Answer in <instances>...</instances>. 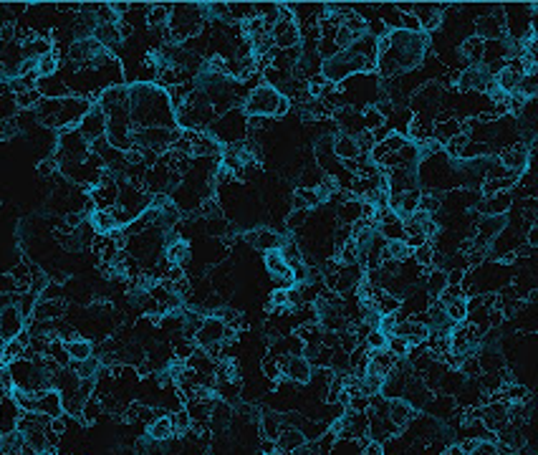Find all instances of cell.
<instances>
[{
	"instance_id": "6da1fadb",
	"label": "cell",
	"mask_w": 538,
	"mask_h": 455,
	"mask_svg": "<svg viewBox=\"0 0 538 455\" xmlns=\"http://www.w3.org/2000/svg\"><path fill=\"white\" fill-rule=\"evenodd\" d=\"M129 122L132 129H147V127H165L177 129L174 112L162 86L157 84H132L129 86Z\"/></svg>"
},
{
	"instance_id": "7a4b0ae2",
	"label": "cell",
	"mask_w": 538,
	"mask_h": 455,
	"mask_svg": "<svg viewBox=\"0 0 538 455\" xmlns=\"http://www.w3.org/2000/svg\"><path fill=\"white\" fill-rule=\"evenodd\" d=\"M207 132L213 134L218 139L220 145H235V142H243L248 137V117L240 109H227L223 112L218 119L213 122V127L207 129Z\"/></svg>"
},
{
	"instance_id": "3957f363",
	"label": "cell",
	"mask_w": 538,
	"mask_h": 455,
	"mask_svg": "<svg viewBox=\"0 0 538 455\" xmlns=\"http://www.w3.org/2000/svg\"><path fill=\"white\" fill-rule=\"evenodd\" d=\"M91 154V147L76 129H61L56 137V162L59 167L63 165H81L87 162V157Z\"/></svg>"
},
{
	"instance_id": "277c9868",
	"label": "cell",
	"mask_w": 538,
	"mask_h": 455,
	"mask_svg": "<svg viewBox=\"0 0 538 455\" xmlns=\"http://www.w3.org/2000/svg\"><path fill=\"white\" fill-rule=\"evenodd\" d=\"M281 96H283V94L276 92V89H273V86H268V84L255 86V89H253V92L246 96V101H243V114H246L248 119L276 117Z\"/></svg>"
},
{
	"instance_id": "5b68a950",
	"label": "cell",
	"mask_w": 538,
	"mask_h": 455,
	"mask_svg": "<svg viewBox=\"0 0 538 455\" xmlns=\"http://www.w3.org/2000/svg\"><path fill=\"white\" fill-rule=\"evenodd\" d=\"M460 92H491L493 89V71L485 64H475L468 66L465 71H460V76H455Z\"/></svg>"
},
{
	"instance_id": "8992f818",
	"label": "cell",
	"mask_w": 538,
	"mask_h": 455,
	"mask_svg": "<svg viewBox=\"0 0 538 455\" xmlns=\"http://www.w3.org/2000/svg\"><path fill=\"white\" fill-rule=\"evenodd\" d=\"M271 36L273 48L278 51H291V48H299L301 43V26L299 20H276L268 31Z\"/></svg>"
},
{
	"instance_id": "52a82bcc",
	"label": "cell",
	"mask_w": 538,
	"mask_h": 455,
	"mask_svg": "<svg viewBox=\"0 0 538 455\" xmlns=\"http://www.w3.org/2000/svg\"><path fill=\"white\" fill-rule=\"evenodd\" d=\"M76 132L87 139L89 147H91L94 142H99V139L107 137V114H104L99 106L94 104L91 109L84 114V119H81L79 124H76Z\"/></svg>"
},
{
	"instance_id": "ba28073f",
	"label": "cell",
	"mask_w": 538,
	"mask_h": 455,
	"mask_svg": "<svg viewBox=\"0 0 538 455\" xmlns=\"http://www.w3.org/2000/svg\"><path fill=\"white\" fill-rule=\"evenodd\" d=\"M531 152L528 147H523L521 142H516V145L511 147H505L503 152L498 154V162L500 167H503L505 172H511V175H523L525 170H528V165H531Z\"/></svg>"
},
{
	"instance_id": "9c48e42d",
	"label": "cell",
	"mask_w": 538,
	"mask_h": 455,
	"mask_svg": "<svg viewBox=\"0 0 538 455\" xmlns=\"http://www.w3.org/2000/svg\"><path fill=\"white\" fill-rule=\"evenodd\" d=\"M523 73H525L523 61L511 59V61H505V66L500 68L498 73H493V84H495V89H500V92L508 96V94L518 92V84H521V79H523Z\"/></svg>"
},
{
	"instance_id": "30bf717a",
	"label": "cell",
	"mask_w": 538,
	"mask_h": 455,
	"mask_svg": "<svg viewBox=\"0 0 538 455\" xmlns=\"http://www.w3.org/2000/svg\"><path fill=\"white\" fill-rule=\"evenodd\" d=\"M503 36H505L503 10H498V13H485L475 20V38H480L483 43H488V41H500Z\"/></svg>"
},
{
	"instance_id": "8fae6325",
	"label": "cell",
	"mask_w": 538,
	"mask_h": 455,
	"mask_svg": "<svg viewBox=\"0 0 538 455\" xmlns=\"http://www.w3.org/2000/svg\"><path fill=\"white\" fill-rule=\"evenodd\" d=\"M23 329H26V319L15 303H8L6 309H0V342H10Z\"/></svg>"
},
{
	"instance_id": "7c38bea8",
	"label": "cell",
	"mask_w": 538,
	"mask_h": 455,
	"mask_svg": "<svg viewBox=\"0 0 538 455\" xmlns=\"http://www.w3.org/2000/svg\"><path fill=\"white\" fill-rule=\"evenodd\" d=\"M392 337L405 339L410 347H422L427 342V337H430V329L422 322H417V319H399Z\"/></svg>"
},
{
	"instance_id": "4fadbf2b",
	"label": "cell",
	"mask_w": 538,
	"mask_h": 455,
	"mask_svg": "<svg viewBox=\"0 0 538 455\" xmlns=\"http://www.w3.org/2000/svg\"><path fill=\"white\" fill-rule=\"evenodd\" d=\"M283 375L296 384H308L313 377V364L308 362V356L304 354H291L286 356V364H283Z\"/></svg>"
},
{
	"instance_id": "5bb4252c",
	"label": "cell",
	"mask_w": 538,
	"mask_h": 455,
	"mask_svg": "<svg viewBox=\"0 0 538 455\" xmlns=\"http://www.w3.org/2000/svg\"><path fill=\"white\" fill-rule=\"evenodd\" d=\"M266 268L268 273L273 276V281L276 284H281L283 289H291L293 286V273H291V266L283 261V256H281V251L276 248V251H266Z\"/></svg>"
},
{
	"instance_id": "9a60e30c",
	"label": "cell",
	"mask_w": 538,
	"mask_h": 455,
	"mask_svg": "<svg viewBox=\"0 0 538 455\" xmlns=\"http://www.w3.org/2000/svg\"><path fill=\"white\" fill-rule=\"evenodd\" d=\"M387 420L392 422L397 430H405L410 422H412L414 417V407L407 400H402V397H397V400H387Z\"/></svg>"
},
{
	"instance_id": "2e32d148",
	"label": "cell",
	"mask_w": 538,
	"mask_h": 455,
	"mask_svg": "<svg viewBox=\"0 0 538 455\" xmlns=\"http://www.w3.org/2000/svg\"><path fill=\"white\" fill-rule=\"evenodd\" d=\"M442 8L445 6H435V3H414L412 15L419 23V31L427 34L432 28H438V23L442 20Z\"/></svg>"
},
{
	"instance_id": "e0dca14e",
	"label": "cell",
	"mask_w": 538,
	"mask_h": 455,
	"mask_svg": "<svg viewBox=\"0 0 538 455\" xmlns=\"http://www.w3.org/2000/svg\"><path fill=\"white\" fill-rule=\"evenodd\" d=\"M36 412L46 417H63V403H61V395L56 389H46V392H36Z\"/></svg>"
},
{
	"instance_id": "ac0fdd59",
	"label": "cell",
	"mask_w": 538,
	"mask_h": 455,
	"mask_svg": "<svg viewBox=\"0 0 538 455\" xmlns=\"http://www.w3.org/2000/svg\"><path fill=\"white\" fill-rule=\"evenodd\" d=\"M331 154L336 159H341V162H352V159L361 157L354 134H346V132H339L331 137Z\"/></svg>"
},
{
	"instance_id": "d6986e66",
	"label": "cell",
	"mask_w": 538,
	"mask_h": 455,
	"mask_svg": "<svg viewBox=\"0 0 538 455\" xmlns=\"http://www.w3.org/2000/svg\"><path fill=\"white\" fill-rule=\"evenodd\" d=\"M478 420L483 422L485 428L491 430H503L505 425H508V405H498V403H493L488 405V407L478 410Z\"/></svg>"
},
{
	"instance_id": "ffe728a7",
	"label": "cell",
	"mask_w": 538,
	"mask_h": 455,
	"mask_svg": "<svg viewBox=\"0 0 538 455\" xmlns=\"http://www.w3.org/2000/svg\"><path fill=\"white\" fill-rule=\"evenodd\" d=\"M306 435L301 428H293V425H283V430L276 438V450L278 453H296L301 445H306Z\"/></svg>"
},
{
	"instance_id": "44dd1931",
	"label": "cell",
	"mask_w": 538,
	"mask_h": 455,
	"mask_svg": "<svg viewBox=\"0 0 538 455\" xmlns=\"http://www.w3.org/2000/svg\"><path fill=\"white\" fill-rule=\"evenodd\" d=\"M505 225H508V215H483L478 223V243L485 245L491 243L493 238L500 236L505 231Z\"/></svg>"
},
{
	"instance_id": "7402d4cb",
	"label": "cell",
	"mask_w": 538,
	"mask_h": 455,
	"mask_svg": "<svg viewBox=\"0 0 538 455\" xmlns=\"http://www.w3.org/2000/svg\"><path fill=\"white\" fill-rule=\"evenodd\" d=\"M89 225H91L94 233H99V236H112L114 231H119V225H117V220H114L112 208H109V210H91L89 212Z\"/></svg>"
},
{
	"instance_id": "603a6c76",
	"label": "cell",
	"mask_w": 538,
	"mask_h": 455,
	"mask_svg": "<svg viewBox=\"0 0 538 455\" xmlns=\"http://www.w3.org/2000/svg\"><path fill=\"white\" fill-rule=\"evenodd\" d=\"M190 258H193V251H190L187 240H182V238H177L174 243H170V245L165 248V261H167L170 266L185 268V266L190 263Z\"/></svg>"
},
{
	"instance_id": "cb8c5ba5",
	"label": "cell",
	"mask_w": 538,
	"mask_h": 455,
	"mask_svg": "<svg viewBox=\"0 0 538 455\" xmlns=\"http://www.w3.org/2000/svg\"><path fill=\"white\" fill-rule=\"evenodd\" d=\"M63 311H66V306H63L61 298L59 301H38L31 322H59V319L63 317Z\"/></svg>"
},
{
	"instance_id": "d4e9b609",
	"label": "cell",
	"mask_w": 538,
	"mask_h": 455,
	"mask_svg": "<svg viewBox=\"0 0 538 455\" xmlns=\"http://www.w3.org/2000/svg\"><path fill=\"white\" fill-rule=\"evenodd\" d=\"M147 438H152L154 442H167L174 438V430H172V422L167 415H157L149 425H147Z\"/></svg>"
},
{
	"instance_id": "484cf974",
	"label": "cell",
	"mask_w": 538,
	"mask_h": 455,
	"mask_svg": "<svg viewBox=\"0 0 538 455\" xmlns=\"http://www.w3.org/2000/svg\"><path fill=\"white\" fill-rule=\"evenodd\" d=\"M440 96H442V86H440L438 81H430V84H425L417 94H414L412 109H417V114H419L422 109H425V106L438 104Z\"/></svg>"
},
{
	"instance_id": "4316f807",
	"label": "cell",
	"mask_w": 538,
	"mask_h": 455,
	"mask_svg": "<svg viewBox=\"0 0 538 455\" xmlns=\"http://www.w3.org/2000/svg\"><path fill=\"white\" fill-rule=\"evenodd\" d=\"M293 210H304V212H311L313 208H319V195H316V187H299V190L293 192Z\"/></svg>"
},
{
	"instance_id": "83f0119b",
	"label": "cell",
	"mask_w": 538,
	"mask_h": 455,
	"mask_svg": "<svg viewBox=\"0 0 538 455\" xmlns=\"http://www.w3.org/2000/svg\"><path fill=\"white\" fill-rule=\"evenodd\" d=\"M483 48L485 43L475 36H470L468 41H463V46H460V59L465 61L468 66H475V64H483Z\"/></svg>"
},
{
	"instance_id": "f1b7e54d",
	"label": "cell",
	"mask_w": 538,
	"mask_h": 455,
	"mask_svg": "<svg viewBox=\"0 0 538 455\" xmlns=\"http://www.w3.org/2000/svg\"><path fill=\"white\" fill-rule=\"evenodd\" d=\"M450 286V281H447V270L445 268H432L430 273H427L425 278V294L430 298H438L442 291Z\"/></svg>"
},
{
	"instance_id": "f546056e",
	"label": "cell",
	"mask_w": 538,
	"mask_h": 455,
	"mask_svg": "<svg viewBox=\"0 0 538 455\" xmlns=\"http://www.w3.org/2000/svg\"><path fill=\"white\" fill-rule=\"evenodd\" d=\"M66 347V354L71 362H84V359H89V356H94V344L89 342V339H71V342L63 344Z\"/></svg>"
},
{
	"instance_id": "4dcf8cb0",
	"label": "cell",
	"mask_w": 538,
	"mask_h": 455,
	"mask_svg": "<svg viewBox=\"0 0 538 455\" xmlns=\"http://www.w3.org/2000/svg\"><path fill=\"white\" fill-rule=\"evenodd\" d=\"M283 425H286L283 415H276V412H263V417H260V433H263L266 440L276 442V438H278V433L283 430Z\"/></svg>"
},
{
	"instance_id": "1f68e13d",
	"label": "cell",
	"mask_w": 538,
	"mask_h": 455,
	"mask_svg": "<svg viewBox=\"0 0 538 455\" xmlns=\"http://www.w3.org/2000/svg\"><path fill=\"white\" fill-rule=\"evenodd\" d=\"M36 73H38V79H51L59 73V53L51 51L46 56H40L36 59Z\"/></svg>"
},
{
	"instance_id": "d6a6232c",
	"label": "cell",
	"mask_w": 538,
	"mask_h": 455,
	"mask_svg": "<svg viewBox=\"0 0 538 455\" xmlns=\"http://www.w3.org/2000/svg\"><path fill=\"white\" fill-rule=\"evenodd\" d=\"M468 142H470V137L468 134H455V137H450L442 145V150H445V154L450 159H463V152H465V147H468Z\"/></svg>"
},
{
	"instance_id": "836d02e7",
	"label": "cell",
	"mask_w": 538,
	"mask_h": 455,
	"mask_svg": "<svg viewBox=\"0 0 538 455\" xmlns=\"http://www.w3.org/2000/svg\"><path fill=\"white\" fill-rule=\"evenodd\" d=\"M167 417H170V422H172L174 435H187V433H190V428H193V420H190V415H187L185 407L172 410V412H170Z\"/></svg>"
},
{
	"instance_id": "e575fe53",
	"label": "cell",
	"mask_w": 538,
	"mask_h": 455,
	"mask_svg": "<svg viewBox=\"0 0 538 455\" xmlns=\"http://www.w3.org/2000/svg\"><path fill=\"white\" fill-rule=\"evenodd\" d=\"M18 104H15V94L6 92L0 94V122H13L18 117Z\"/></svg>"
},
{
	"instance_id": "d590c367",
	"label": "cell",
	"mask_w": 538,
	"mask_h": 455,
	"mask_svg": "<svg viewBox=\"0 0 538 455\" xmlns=\"http://www.w3.org/2000/svg\"><path fill=\"white\" fill-rule=\"evenodd\" d=\"M468 298H458V301L445 303V314L452 324H463L468 322Z\"/></svg>"
},
{
	"instance_id": "8d00e7d4",
	"label": "cell",
	"mask_w": 538,
	"mask_h": 455,
	"mask_svg": "<svg viewBox=\"0 0 538 455\" xmlns=\"http://www.w3.org/2000/svg\"><path fill=\"white\" fill-rule=\"evenodd\" d=\"M101 410H104V405H101V400L99 397H89L87 403H84V407H81V420L87 422V425H91V422H96L99 420V415H101Z\"/></svg>"
},
{
	"instance_id": "74e56055",
	"label": "cell",
	"mask_w": 538,
	"mask_h": 455,
	"mask_svg": "<svg viewBox=\"0 0 538 455\" xmlns=\"http://www.w3.org/2000/svg\"><path fill=\"white\" fill-rule=\"evenodd\" d=\"M536 92H538V73L531 71V73H523V79L518 84V94L523 99H536Z\"/></svg>"
},
{
	"instance_id": "f35d334b",
	"label": "cell",
	"mask_w": 538,
	"mask_h": 455,
	"mask_svg": "<svg viewBox=\"0 0 538 455\" xmlns=\"http://www.w3.org/2000/svg\"><path fill=\"white\" fill-rule=\"evenodd\" d=\"M364 347H366L369 352H382V349H387V337H384V334H382L379 329H372L369 334H366Z\"/></svg>"
},
{
	"instance_id": "ab89813d",
	"label": "cell",
	"mask_w": 538,
	"mask_h": 455,
	"mask_svg": "<svg viewBox=\"0 0 538 455\" xmlns=\"http://www.w3.org/2000/svg\"><path fill=\"white\" fill-rule=\"evenodd\" d=\"M397 322H399L397 314H382V317H379L377 329L382 331V334H384L387 339H389V337L394 334V329H397Z\"/></svg>"
},
{
	"instance_id": "60d3db41",
	"label": "cell",
	"mask_w": 538,
	"mask_h": 455,
	"mask_svg": "<svg viewBox=\"0 0 538 455\" xmlns=\"http://www.w3.org/2000/svg\"><path fill=\"white\" fill-rule=\"evenodd\" d=\"M271 306H278V309H288V289H278V291H273V296H271Z\"/></svg>"
},
{
	"instance_id": "b9f144b4",
	"label": "cell",
	"mask_w": 538,
	"mask_h": 455,
	"mask_svg": "<svg viewBox=\"0 0 538 455\" xmlns=\"http://www.w3.org/2000/svg\"><path fill=\"white\" fill-rule=\"evenodd\" d=\"M263 370H266V375L271 377V380H278L281 377V367H278V359H276V356H268L266 362H263Z\"/></svg>"
},
{
	"instance_id": "7bdbcfd3",
	"label": "cell",
	"mask_w": 538,
	"mask_h": 455,
	"mask_svg": "<svg viewBox=\"0 0 538 455\" xmlns=\"http://www.w3.org/2000/svg\"><path fill=\"white\" fill-rule=\"evenodd\" d=\"M361 455H384V445H379V442H369V445L361 450Z\"/></svg>"
},
{
	"instance_id": "ee69618b",
	"label": "cell",
	"mask_w": 538,
	"mask_h": 455,
	"mask_svg": "<svg viewBox=\"0 0 538 455\" xmlns=\"http://www.w3.org/2000/svg\"><path fill=\"white\" fill-rule=\"evenodd\" d=\"M306 215H308V212H304V210H293V212H291V218H288V225H291V228H293V225H301V223H304V220H306Z\"/></svg>"
},
{
	"instance_id": "f6af8a7d",
	"label": "cell",
	"mask_w": 538,
	"mask_h": 455,
	"mask_svg": "<svg viewBox=\"0 0 538 455\" xmlns=\"http://www.w3.org/2000/svg\"><path fill=\"white\" fill-rule=\"evenodd\" d=\"M442 455H465V453H463V448H460L458 442H455V445H447L445 453H442Z\"/></svg>"
}]
</instances>
